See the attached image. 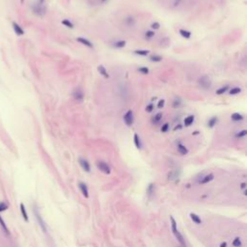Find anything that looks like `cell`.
Masks as SVG:
<instances>
[{
	"instance_id": "1",
	"label": "cell",
	"mask_w": 247,
	"mask_h": 247,
	"mask_svg": "<svg viewBox=\"0 0 247 247\" xmlns=\"http://www.w3.org/2000/svg\"><path fill=\"white\" fill-rule=\"evenodd\" d=\"M170 219H171V230H172L173 235L175 236L176 239L178 240V241L180 242V245H182V247H186L185 239V237L182 236V234H180V232L179 231L178 226H177V222H176V220L174 219V217H173V216H171V217H170Z\"/></svg>"
},
{
	"instance_id": "2",
	"label": "cell",
	"mask_w": 247,
	"mask_h": 247,
	"mask_svg": "<svg viewBox=\"0 0 247 247\" xmlns=\"http://www.w3.org/2000/svg\"><path fill=\"white\" fill-rule=\"evenodd\" d=\"M198 85L203 90H208V89H211V85H213V81H211V78L208 76V75L205 74L199 78Z\"/></svg>"
},
{
	"instance_id": "3",
	"label": "cell",
	"mask_w": 247,
	"mask_h": 247,
	"mask_svg": "<svg viewBox=\"0 0 247 247\" xmlns=\"http://www.w3.org/2000/svg\"><path fill=\"white\" fill-rule=\"evenodd\" d=\"M33 213H34V215H35V218L37 219V222L39 223V225H40L41 229L43 230L44 233H46V231H47V230H46V223H45V221H44L42 215H41V213H40L39 208H37L36 205H35L34 207H33Z\"/></svg>"
},
{
	"instance_id": "4",
	"label": "cell",
	"mask_w": 247,
	"mask_h": 247,
	"mask_svg": "<svg viewBox=\"0 0 247 247\" xmlns=\"http://www.w3.org/2000/svg\"><path fill=\"white\" fill-rule=\"evenodd\" d=\"M97 167L100 171H101L102 173L106 174V175H109L111 173V169H110L109 165L104 161H98L97 162Z\"/></svg>"
},
{
	"instance_id": "5",
	"label": "cell",
	"mask_w": 247,
	"mask_h": 247,
	"mask_svg": "<svg viewBox=\"0 0 247 247\" xmlns=\"http://www.w3.org/2000/svg\"><path fill=\"white\" fill-rule=\"evenodd\" d=\"M123 122L128 126H131L133 125L134 122V117H133V112L131 110H128L125 115H123Z\"/></svg>"
},
{
	"instance_id": "6",
	"label": "cell",
	"mask_w": 247,
	"mask_h": 247,
	"mask_svg": "<svg viewBox=\"0 0 247 247\" xmlns=\"http://www.w3.org/2000/svg\"><path fill=\"white\" fill-rule=\"evenodd\" d=\"M72 97H74V99L78 101V102H80L84 100V94H83V91H82L80 88H76V89H74V91L72 92Z\"/></svg>"
},
{
	"instance_id": "7",
	"label": "cell",
	"mask_w": 247,
	"mask_h": 247,
	"mask_svg": "<svg viewBox=\"0 0 247 247\" xmlns=\"http://www.w3.org/2000/svg\"><path fill=\"white\" fill-rule=\"evenodd\" d=\"M214 180V175L213 173L208 174V175H205L204 177H202L201 180H199V185H207V183L211 182V180Z\"/></svg>"
},
{
	"instance_id": "8",
	"label": "cell",
	"mask_w": 247,
	"mask_h": 247,
	"mask_svg": "<svg viewBox=\"0 0 247 247\" xmlns=\"http://www.w3.org/2000/svg\"><path fill=\"white\" fill-rule=\"evenodd\" d=\"M32 9H33V13L37 15H43L45 14V8L43 7V5L39 4V3L33 5Z\"/></svg>"
},
{
	"instance_id": "9",
	"label": "cell",
	"mask_w": 247,
	"mask_h": 247,
	"mask_svg": "<svg viewBox=\"0 0 247 247\" xmlns=\"http://www.w3.org/2000/svg\"><path fill=\"white\" fill-rule=\"evenodd\" d=\"M79 164H80L81 168L83 169L85 172H90L91 171V167H90V163L88 162V160H86L85 158L80 157L79 158Z\"/></svg>"
},
{
	"instance_id": "10",
	"label": "cell",
	"mask_w": 247,
	"mask_h": 247,
	"mask_svg": "<svg viewBox=\"0 0 247 247\" xmlns=\"http://www.w3.org/2000/svg\"><path fill=\"white\" fill-rule=\"evenodd\" d=\"M78 187H79V189H80L82 195H83L85 198H88V197H89V190H88L87 185H85L84 182H78Z\"/></svg>"
},
{
	"instance_id": "11",
	"label": "cell",
	"mask_w": 247,
	"mask_h": 247,
	"mask_svg": "<svg viewBox=\"0 0 247 247\" xmlns=\"http://www.w3.org/2000/svg\"><path fill=\"white\" fill-rule=\"evenodd\" d=\"M13 29H14L15 31V33L18 35V36H22V35L24 34V31L22 28L20 27V24H18L17 22H15V21H13Z\"/></svg>"
},
{
	"instance_id": "12",
	"label": "cell",
	"mask_w": 247,
	"mask_h": 247,
	"mask_svg": "<svg viewBox=\"0 0 247 247\" xmlns=\"http://www.w3.org/2000/svg\"><path fill=\"white\" fill-rule=\"evenodd\" d=\"M120 91H121V98H122V99L128 100V96H129V92H128V88H126L125 85H122V86L120 87Z\"/></svg>"
},
{
	"instance_id": "13",
	"label": "cell",
	"mask_w": 247,
	"mask_h": 247,
	"mask_svg": "<svg viewBox=\"0 0 247 247\" xmlns=\"http://www.w3.org/2000/svg\"><path fill=\"white\" fill-rule=\"evenodd\" d=\"M189 217H190V219L193 221V223H195V224H197V225H201L202 224V219H201V217L199 216V215H197L196 213H189Z\"/></svg>"
},
{
	"instance_id": "14",
	"label": "cell",
	"mask_w": 247,
	"mask_h": 247,
	"mask_svg": "<svg viewBox=\"0 0 247 247\" xmlns=\"http://www.w3.org/2000/svg\"><path fill=\"white\" fill-rule=\"evenodd\" d=\"M76 41H77L78 43L82 44V45H84V46H88V47H90V48H93V47H94L93 44H92L90 41L84 39V38H81V37L76 38Z\"/></svg>"
},
{
	"instance_id": "15",
	"label": "cell",
	"mask_w": 247,
	"mask_h": 247,
	"mask_svg": "<svg viewBox=\"0 0 247 247\" xmlns=\"http://www.w3.org/2000/svg\"><path fill=\"white\" fill-rule=\"evenodd\" d=\"M161 120H162V113L158 112V113H156V115L153 117V118H152V123H153L154 125H157V123H159Z\"/></svg>"
},
{
	"instance_id": "16",
	"label": "cell",
	"mask_w": 247,
	"mask_h": 247,
	"mask_svg": "<svg viewBox=\"0 0 247 247\" xmlns=\"http://www.w3.org/2000/svg\"><path fill=\"white\" fill-rule=\"evenodd\" d=\"M177 148H178V152H179L180 154H182V156H185V154H187L188 150H187V148L185 146V145H182V144H178Z\"/></svg>"
},
{
	"instance_id": "17",
	"label": "cell",
	"mask_w": 247,
	"mask_h": 247,
	"mask_svg": "<svg viewBox=\"0 0 247 247\" xmlns=\"http://www.w3.org/2000/svg\"><path fill=\"white\" fill-rule=\"evenodd\" d=\"M20 213H21V215H22V217H23V219L26 221H28V214H27V211H26V208H25V206L21 203V204L20 205Z\"/></svg>"
},
{
	"instance_id": "18",
	"label": "cell",
	"mask_w": 247,
	"mask_h": 247,
	"mask_svg": "<svg viewBox=\"0 0 247 247\" xmlns=\"http://www.w3.org/2000/svg\"><path fill=\"white\" fill-rule=\"evenodd\" d=\"M182 100H180V98H176L172 102V107L173 108H180V107H182Z\"/></svg>"
},
{
	"instance_id": "19",
	"label": "cell",
	"mask_w": 247,
	"mask_h": 247,
	"mask_svg": "<svg viewBox=\"0 0 247 247\" xmlns=\"http://www.w3.org/2000/svg\"><path fill=\"white\" fill-rule=\"evenodd\" d=\"M98 71H99L100 74L101 75H102V76L105 77V78H108V77H109V74H107L106 69L104 68L102 65H100V66H99V67H98Z\"/></svg>"
},
{
	"instance_id": "20",
	"label": "cell",
	"mask_w": 247,
	"mask_h": 247,
	"mask_svg": "<svg viewBox=\"0 0 247 247\" xmlns=\"http://www.w3.org/2000/svg\"><path fill=\"white\" fill-rule=\"evenodd\" d=\"M231 119H232L234 122H240L243 120V116L239 113H233L232 116H231Z\"/></svg>"
},
{
	"instance_id": "21",
	"label": "cell",
	"mask_w": 247,
	"mask_h": 247,
	"mask_svg": "<svg viewBox=\"0 0 247 247\" xmlns=\"http://www.w3.org/2000/svg\"><path fill=\"white\" fill-rule=\"evenodd\" d=\"M194 119H195V117L193 116V115H189L187 116L186 118L185 119V126H191L193 122H194Z\"/></svg>"
},
{
	"instance_id": "22",
	"label": "cell",
	"mask_w": 247,
	"mask_h": 247,
	"mask_svg": "<svg viewBox=\"0 0 247 247\" xmlns=\"http://www.w3.org/2000/svg\"><path fill=\"white\" fill-rule=\"evenodd\" d=\"M125 23H126V26L131 27V26H133V25L135 24V20H134V18H132V17H128V18H125Z\"/></svg>"
},
{
	"instance_id": "23",
	"label": "cell",
	"mask_w": 247,
	"mask_h": 247,
	"mask_svg": "<svg viewBox=\"0 0 247 247\" xmlns=\"http://www.w3.org/2000/svg\"><path fill=\"white\" fill-rule=\"evenodd\" d=\"M0 226L2 227V229H3V231H4V232H5L6 235H9V234H10V232H9L8 227H7V225H6L5 221L3 220V218H2L1 215H0Z\"/></svg>"
},
{
	"instance_id": "24",
	"label": "cell",
	"mask_w": 247,
	"mask_h": 247,
	"mask_svg": "<svg viewBox=\"0 0 247 247\" xmlns=\"http://www.w3.org/2000/svg\"><path fill=\"white\" fill-rule=\"evenodd\" d=\"M217 122H218V118H217V117H213V118H211L210 120H208V128H214V126L216 125Z\"/></svg>"
},
{
	"instance_id": "25",
	"label": "cell",
	"mask_w": 247,
	"mask_h": 247,
	"mask_svg": "<svg viewBox=\"0 0 247 247\" xmlns=\"http://www.w3.org/2000/svg\"><path fill=\"white\" fill-rule=\"evenodd\" d=\"M133 140H134V144H135L136 148H137V149H141V148H142V143H141L140 137H139L138 134H134Z\"/></svg>"
},
{
	"instance_id": "26",
	"label": "cell",
	"mask_w": 247,
	"mask_h": 247,
	"mask_svg": "<svg viewBox=\"0 0 247 247\" xmlns=\"http://www.w3.org/2000/svg\"><path fill=\"white\" fill-rule=\"evenodd\" d=\"M180 34L182 35V37L185 38V39H189V38H191V35H192L190 31H187V30H185V29H180Z\"/></svg>"
},
{
	"instance_id": "27",
	"label": "cell",
	"mask_w": 247,
	"mask_h": 247,
	"mask_svg": "<svg viewBox=\"0 0 247 247\" xmlns=\"http://www.w3.org/2000/svg\"><path fill=\"white\" fill-rule=\"evenodd\" d=\"M134 53L137 55H140V56H147V55H149L150 51L147 49H137V50H134Z\"/></svg>"
},
{
	"instance_id": "28",
	"label": "cell",
	"mask_w": 247,
	"mask_h": 247,
	"mask_svg": "<svg viewBox=\"0 0 247 247\" xmlns=\"http://www.w3.org/2000/svg\"><path fill=\"white\" fill-rule=\"evenodd\" d=\"M126 41H117V42L114 43V46L117 47V48H123V47L126 46Z\"/></svg>"
},
{
	"instance_id": "29",
	"label": "cell",
	"mask_w": 247,
	"mask_h": 247,
	"mask_svg": "<svg viewBox=\"0 0 247 247\" xmlns=\"http://www.w3.org/2000/svg\"><path fill=\"white\" fill-rule=\"evenodd\" d=\"M228 90H229V86H227L226 85V86H223V87L219 88V89H217L215 93H216V95H223V94L226 93Z\"/></svg>"
},
{
	"instance_id": "30",
	"label": "cell",
	"mask_w": 247,
	"mask_h": 247,
	"mask_svg": "<svg viewBox=\"0 0 247 247\" xmlns=\"http://www.w3.org/2000/svg\"><path fill=\"white\" fill-rule=\"evenodd\" d=\"M232 244H233L234 247H241V246H242L241 239H240L239 237H236V239L233 240Z\"/></svg>"
},
{
	"instance_id": "31",
	"label": "cell",
	"mask_w": 247,
	"mask_h": 247,
	"mask_svg": "<svg viewBox=\"0 0 247 247\" xmlns=\"http://www.w3.org/2000/svg\"><path fill=\"white\" fill-rule=\"evenodd\" d=\"M149 59H150L152 62L156 63V62L162 61V56H159V55H152V56H150V58H149Z\"/></svg>"
},
{
	"instance_id": "32",
	"label": "cell",
	"mask_w": 247,
	"mask_h": 247,
	"mask_svg": "<svg viewBox=\"0 0 247 247\" xmlns=\"http://www.w3.org/2000/svg\"><path fill=\"white\" fill-rule=\"evenodd\" d=\"M240 92H241V88L240 87H234V88H232V89H230L229 94L230 95H237V94H239Z\"/></svg>"
},
{
	"instance_id": "33",
	"label": "cell",
	"mask_w": 247,
	"mask_h": 247,
	"mask_svg": "<svg viewBox=\"0 0 247 247\" xmlns=\"http://www.w3.org/2000/svg\"><path fill=\"white\" fill-rule=\"evenodd\" d=\"M62 24H64L65 26H67L68 28H71V29H72V28H74V24H72V21H69V20H62Z\"/></svg>"
},
{
	"instance_id": "34",
	"label": "cell",
	"mask_w": 247,
	"mask_h": 247,
	"mask_svg": "<svg viewBox=\"0 0 247 247\" xmlns=\"http://www.w3.org/2000/svg\"><path fill=\"white\" fill-rule=\"evenodd\" d=\"M246 134H247L246 129H242V131H240L239 132H237V133L236 134V137H237V138H243V137H245Z\"/></svg>"
},
{
	"instance_id": "35",
	"label": "cell",
	"mask_w": 247,
	"mask_h": 247,
	"mask_svg": "<svg viewBox=\"0 0 247 247\" xmlns=\"http://www.w3.org/2000/svg\"><path fill=\"white\" fill-rule=\"evenodd\" d=\"M138 72H140V74H148L149 72H150V71H149V69L147 67H140V68H138Z\"/></svg>"
},
{
	"instance_id": "36",
	"label": "cell",
	"mask_w": 247,
	"mask_h": 247,
	"mask_svg": "<svg viewBox=\"0 0 247 247\" xmlns=\"http://www.w3.org/2000/svg\"><path fill=\"white\" fill-rule=\"evenodd\" d=\"M8 208H9V205L6 202H1V203H0V213H1V211H6Z\"/></svg>"
},
{
	"instance_id": "37",
	"label": "cell",
	"mask_w": 247,
	"mask_h": 247,
	"mask_svg": "<svg viewBox=\"0 0 247 247\" xmlns=\"http://www.w3.org/2000/svg\"><path fill=\"white\" fill-rule=\"evenodd\" d=\"M154 35H156V33H154V31L149 30V31H147L146 33H145V37H146V39H152V38L154 37Z\"/></svg>"
},
{
	"instance_id": "38",
	"label": "cell",
	"mask_w": 247,
	"mask_h": 247,
	"mask_svg": "<svg viewBox=\"0 0 247 247\" xmlns=\"http://www.w3.org/2000/svg\"><path fill=\"white\" fill-rule=\"evenodd\" d=\"M169 128H170V125L168 123H165L164 125H162V126H161V128H160V131L161 132H167L169 131Z\"/></svg>"
},
{
	"instance_id": "39",
	"label": "cell",
	"mask_w": 247,
	"mask_h": 247,
	"mask_svg": "<svg viewBox=\"0 0 247 247\" xmlns=\"http://www.w3.org/2000/svg\"><path fill=\"white\" fill-rule=\"evenodd\" d=\"M154 108V104H153V103H150V104H148V105L146 106V111L149 112V113H151V112H153Z\"/></svg>"
},
{
	"instance_id": "40",
	"label": "cell",
	"mask_w": 247,
	"mask_h": 247,
	"mask_svg": "<svg viewBox=\"0 0 247 247\" xmlns=\"http://www.w3.org/2000/svg\"><path fill=\"white\" fill-rule=\"evenodd\" d=\"M151 27H152V29L157 30V29H159V28H160V24L158 23V22H154V23H152Z\"/></svg>"
},
{
	"instance_id": "41",
	"label": "cell",
	"mask_w": 247,
	"mask_h": 247,
	"mask_svg": "<svg viewBox=\"0 0 247 247\" xmlns=\"http://www.w3.org/2000/svg\"><path fill=\"white\" fill-rule=\"evenodd\" d=\"M164 103H165V100H160L159 101H158V103H157V107H158V108H162V107L164 106Z\"/></svg>"
},
{
	"instance_id": "42",
	"label": "cell",
	"mask_w": 247,
	"mask_h": 247,
	"mask_svg": "<svg viewBox=\"0 0 247 247\" xmlns=\"http://www.w3.org/2000/svg\"><path fill=\"white\" fill-rule=\"evenodd\" d=\"M240 185H241V188H242V189H245V187H246V183H245V182H242Z\"/></svg>"
},
{
	"instance_id": "43",
	"label": "cell",
	"mask_w": 247,
	"mask_h": 247,
	"mask_svg": "<svg viewBox=\"0 0 247 247\" xmlns=\"http://www.w3.org/2000/svg\"><path fill=\"white\" fill-rule=\"evenodd\" d=\"M220 247H227V242H222L220 244Z\"/></svg>"
},
{
	"instance_id": "44",
	"label": "cell",
	"mask_w": 247,
	"mask_h": 247,
	"mask_svg": "<svg viewBox=\"0 0 247 247\" xmlns=\"http://www.w3.org/2000/svg\"><path fill=\"white\" fill-rule=\"evenodd\" d=\"M44 2H45V0H39V4H41V5H43Z\"/></svg>"
},
{
	"instance_id": "45",
	"label": "cell",
	"mask_w": 247,
	"mask_h": 247,
	"mask_svg": "<svg viewBox=\"0 0 247 247\" xmlns=\"http://www.w3.org/2000/svg\"><path fill=\"white\" fill-rule=\"evenodd\" d=\"M100 1H102V2H105V1H106V0H100Z\"/></svg>"
},
{
	"instance_id": "46",
	"label": "cell",
	"mask_w": 247,
	"mask_h": 247,
	"mask_svg": "<svg viewBox=\"0 0 247 247\" xmlns=\"http://www.w3.org/2000/svg\"><path fill=\"white\" fill-rule=\"evenodd\" d=\"M177 1H178V2H179V1H180V0H177Z\"/></svg>"
}]
</instances>
